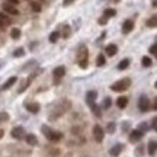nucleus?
<instances>
[{"instance_id": "obj_19", "label": "nucleus", "mask_w": 157, "mask_h": 157, "mask_svg": "<svg viewBox=\"0 0 157 157\" xmlns=\"http://www.w3.org/2000/svg\"><path fill=\"white\" fill-rule=\"evenodd\" d=\"M16 78H18V77H15V76H13V77H10L9 80H7V81H6V83H4V84H3V89L6 90V89L12 87V86H13V84L16 83Z\"/></svg>"}, {"instance_id": "obj_41", "label": "nucleus", "mask_w": 157, "mask_h": 157, "mask_svg": "<svg viewBox=\"0 0 157 157\" xmlns=\"http://www.w3.org/2000/svg\"><path fill=\"white\" fill-rule=\"evenodd\" d=\"M115 1H119V0H115Z\"/></svg>"}, {"instance_id": "obj_23", "label": "nucleus", "mask_w": 157, "mask_h": 157, "mask_svg": "<svg viewBox=\"0 0 157 157\" xmlns=\"http://www.w3.org/2000/svg\"><path fill=\"white\" fill-rule=\"evenodd\" d=\"M60 38V32L58 31H54V32H51V35H50V42H57V39Z\"/></svg>"}, {"instance_id": "obj_3", "label": "nucleus", "mask_w": 157, "mask_h": 157, "mask_svg": "<svg viewBox=\"0 0 157 157\" xmlns=\"http://www.w3.org/2000/svg\"><path fill=\"white\" fill-rule=\"evenodd\" d=\"M77 60H78V66H80L81 69H86V67H87V48H86V47H81V48H80Z\"/></svg>"}, {"instance_id": "obj_30", "label": "nucleus", "mask_w": 157, "mask_h": 157, "mask_svg": "<svg viewBox=\"0 0 157 157\" xmlns=\"http://www.w3.org/2000/svg\"><path fill=\"white\" fill-rule=\"evenodd\" d=\"M150 52H151L153 55H156V58H157V44H154V45L150 47Z\"/></svg>"}, {"instance_id": "obj_29", "label": "nucleus", "mask_w": 157, "mask_h": 157, "mask_svg": "<svg viewBox=\"0 0 157 157\" xmlns=\"http://www.w3.org/2000/svg\"><path fill=\"white\" fill-rule=\"evenodd\" d=\"M106 129H108V132H114V131H115V124H114V122H109Z\"/></svg>"}, {"instance_id": "obj_33", "label": "nucleus", "mask_w": 157, "mask_h": 157, "mask_svg": "<svg viewBox=\"0 0 157 157\" xmlns=\"http://www.w3.org/2000/svg\"><path fill=\"white\" fill-rule=\"evenodd\" d=\"M106 22H108V19H106V18H105V16H103V18H100V19H99V25H105V23H106Z\"/></svg>"}, {"instance_id": "obj_26", "label": "nucleus", "mask_w": 157, "mask_h": 157, "mask_svg": "<svg viewBox=\"0 0 157 157\" xmlns=\"http://www.w3.org/2000/svg\"><path fill=\"white\" fill-rule=\"evenodd\" d=\"M29 6H31V9H32L34 12H37V13L41 12V4H39L38 1H31V4H29Z\"/></svg>"}, {"instance_id": "obj_1", "label": "nucleus", "mask_w": 157, "mask_h": 157, "mask_svg": "<svg viewBox=\"0 0 157 157\" xmlns=\"http://www.w3.org/2000/svg\"><path fill=\"white\" fill-rule=\"evenodd\" d=\"M41 131H42V134H44L50 141H52V143H57V141H60V140L63 138V134H61V132L54 131V129H51V128L47 127V125H42V127H41Z\"/></svg>"}, {"instance_id": "obj_21", "label": "nucleus", "mask_w": 157, "mask_h": 157, "mask_svg": "<svg viewBox=\"0 0 157 157\" xmlns=\"http://www.w3.org/2000/svg\"><path fill=\"white\" fill-rule=\"evenodd\" d=\"M105 63H106L105 55H103V54H99V55H98V60H96V66H98V67H102Z\"/></svg>"}, {"instance_id": "obj_4", "label": "nucleus", "mask_w": 157, "mask_h": 157, "mask_svg": "<svg viewBox=\"0 0 157 157\" xmlns=\"http://www.w3.org/2000/svg\"><path fill=\"white\" fill-rule=\"evenodd\" d=\"M138 109L141 112H147L150 109V100H149V98L146 95L140 96V99H138Z\"/></svg>"}, {"instance_id": "obj_15", "label": "nucleus", "mask_w": 157, "mask_h": 157, "mask_svg": "<svg viewBox=\"0 0 157 157\" xmlns=\"http://www.w3.org/2000/svg\"><path fill=\"white\" fill-rule=\"evenodd\" d=\"M147 150H149V154H150V156L156 154V151H157V141H150V143H149Z\"/></svg>"}, {"instance_id": "obj_40", "label": "nucleus", "mask_w": 157, "mask_h": 157, "mask_svg": "<svg viewBox=\"0 0 157 157\" xmlns=\"http://www.w3.org/2000/svg\"><path fill=\"white\" fill-rule=\"evenodd\" d=\"M154 86H156V89H157V81H156V83H154Z\"/></svg>"}, {"instance_id": "obj_16", "label": "nucleus", "mask_w": 157, "mask_h": 157, "mask_svg": "<svg viewBox=\"0 0 157 157\" xmlns=\"http://www.w3.org/2000/svg\"><path fill=\"white\" fill-rule=\"evenodd\" d=\"M96 96H98L96 92H93V90H92V92H87V103H89V105H93Z\"/></svg>"}, {"instance_id": "obj_27", "label": "nucleus", "mask_w": 157, "mask_h": 157, "mask_svg": "<svg viewBox=\"0 0 157 157\" xmlns=\"http://www.w3.org/2000/svg\"><path fill=\"white\" fill-rule=\"evenodd\" d=\"M141 64H143V67H150L151 66V58L150 57H143Z\"/></svg>"}, {"instance_id": "obj_34", "label": "nucleus", "mask_w": 157, "mask_h": 157, "mask_svg": "<svg viewBox=\"0 0 157 157\" xmlns=\"http://www.w3.org/2000/svg\"><path fill=\"white\" fill-rule=\"evenodd\" d=\"M135 154H137V156H143V147H138V149L135 150Z\"/></svg>"}, {"instance_id": "obj_10", "label": "nucleus", "mask_w": 157, "mask_h": 157, "mask_svg": "<svg viewBox=\"0 0 157 157\" xmlns=\"http://www.w3.org/2000/svg\"><path fill=\"white\" fill-rule=\"evenodd\" d=\"M64 74H66V69H64L63 66L55 67V70H54V78H55V80L63 78V77H64Z\"/></svg>"}, {"instance_id": "obj_12", "label": "nucleus", "mask_w": 157, "mask_h": 157, "mask_svg": "<svg viewBox=\"0 0 157 157\" xmlns=\"http://www.w3.org/2000/svg\"><path fill=\"white\" fill-rule=\"evenodd\" d=\"M127 105H128V99H127L125 96H121V98H118L117 99V106L119 108V109H124Z\"/></svg>"}, {"instance_id": "obj_38", "label": "nucleus", "mask_w": 157, "mask_h": 157, "mask_svg": "<svg viewBox=\"0 0 157 157\" xmlns=\"http://www.w3.org/2000/svg\"><path fill=\"white\" fill-rule=\"evenodd\" d=\"M153 109H157V99H156V103L153 105Z\"/></svg>"}, {"instance_id": "obj_6", "label": "nucleus", "mask_w": 157, "mask_h": 157, "mask_svg": "<svg viewBox=\"0 0 157 157\" xmlns=\"http://www.w3.org/2000/svg\"><path fill=\"white\" fill-rule=\"evenodd\" d=\"M1 7H3V10L6 12V13H9V15H13V16H18L19 15V10L15 7V4H10V3H3L1 4Z\"/></svg>"}, {"instance_id": "obj_13", "label": "nucleus", "mask_w": 157, "mask_h": 157, "mask_svg": "<svg viewBox=\"0 0 157 157\" xmlns=\"http://www.w3.org/2000/svg\"><path fill=\"white\" fill-rule=\"evenodd\" d=\"M26 109H28L29 112H32V114H38L39 112V105L38 103H35V102H32V103H26Z\"/></svg>"}, {"instance_id": "obj_25", "label": "nucleus", "mask_w": 157, "mask_h": 157, "mask_svg": "<svg viewBox=\"0 0 157 157\" xmlns=\"http://www.w3.org/2000/svg\"><path fill=\"white\" fill-rule=\"evenodd\" d=\"M115 13H117V12H115V9H106V10L103 12V16L108 19V18H112V16H115Z\"/></svg>"}, {"instance_id": "obj_28", "label": "nucleus", "mask_w": 157, "mask_h": 157, "mask_svg": "<svg viewBox=\"0 0 157 157\" xmlns=\"http://www.w3.org/2000/svg\"><path fill=\"white\" fill-rule=\"evenodd\" d=\"M23 54H25V51H23V48H18V50H16V51L13 52V55H15V57H22Z\"/></svg>"}, {"instance_id": "obj_8", "label": "nucleus", "mask_w": 157, "mask_h": 157, "mask_svg": "<svg viewBox=\"0 0 157 157\" xmlns=\"http://www.w3.org/2000/svg\"><path fill=\"white\" fill-rule=\"evenodd\" d=\"M143 131H140V129H134L131 134H129V141H132V143H137V141H140L141 140V137H143Z\"/></svg>"}, {"instance_id": "obj_39", "label": "nucleus", "mask_w": 157, "mask_h": 157, "mask_svg": "<svg viewBox=\"0 0 157 157\" xmlns=\"http://www.w3.org/2000/svg\"><path fill=\"white\" fill-rule=\"evenodd\" d=\"M3 137V129H0V138Z\"/></svg>"}, {"instance_id": "obj_14", "label": "nucleus", "mask_w": 157, "mask_h": 157, "mask_svg": "<svg viewBox=\"0 0 157 157\" xmlns=\"http://www.w3.org/2000/svg\"><path fill=\"white\" fill-rule=\"evenodd\" d=\"M122 149H124V146L122 144H117V146H114L112 149H111V156L117 157L121 154V151H122Z\"/></svg>"}, {"instance_id": "obj_5", "label": "nucleus", "mask_w": 157, "mask_h": 157, "mask_svg": "<svg viewBox=\"0 0 157 157\" xmlns=\"http://www.w3.org/2000/svg\"><path fill=\"white\" fill-rule=\"evenodd\" d=\"M93 137L98 143H102L103 141V137H105V131L102 129L100 125H95L93 127Z\"/></svg>"}, {"instance_id": "obj_42", "label": "nucleus", "mask_w": 157, "mask_h": 157, "mask_svg": "<svg viewBox=\"0 0 157 157\" xmlns=\"http://www.w3.org/2000/svg\"><path fill=\"white\" fill-rule=\"evenodd\" d=\"M156 129H157V127H156Z\"/></svg>"}, {"instance_id": "obj_32", "label": "nucleus", "mask_w": 157, "mask_h": 157, "mask_svg": "<svg viewBox=\"0 0 157 157\" xmlns=\"http://www.w3.org/2000/svg\"><path fill=\"white\" fill-rule=\"evenodd\" d=\"M7 118H9V115H7L6 112H1V114H0V122H3V121H6Z\"/></svg>"}, {"instance_id": "obj_37", "label": "nucleus", "mask_w": 157, "mask_h": 157, "mask_svg": "<svg viewBox=\"0 0 157 157\" xmlns=\"http://www.w3.org/2000/svg\"><path fill=\"white\" fill-rule=\"evenodd\" d=\"M153 127H154V128L157 127V117L154 118V119H153Z\"/></svg>"}, {"instance_id": "obj_2", "label": "nucleus", "mask_w": 157, "mask_h": 157, "mask_svg": "<svg viewBox=\"0 0 157 157\" xmlns=\"http://www.w3.org/2000/svg\"><path fill=\"white\" fill-rule=\"evenodd\" d=\"M129 84H131V80H129V78H122V80H118L117 83H114V84L111 86V89H112L114 92H125V90L129 87Z\"/></svg>"}, {"instance_id": "obj_22", "label": "nucleus", "mask_w": 157, "mask_h": 157, "mask_svg": "<svg viewBox=\"0 0 157 157\" xmlns=\"http://www.w3.org/2000/svg\"><path fill=\"white\" fill-rule=\"evenodd\" d=\"M147 26H150V28H153V26H157V15L154 16H151L149 21H147Z\"/></svg>"}, {"instance_id": "obj_20", "label": "nucleus", "mask_w": 157, "mask_h": 157, "mask_svg": "<svg viewBox=\"0 0 157 157\" xmlns=\"http://www.w3.org/2000/svg\"><path fill=\"white\" fill-rule=\"evenodd\" d=\"M9 23H10V19H9L6 15L0 13V26H6V25H9Z\"/></svg>"}, {"instance_id": "obj_36", "label": "nucleus", "mask_w": 157, "mask_h": 157, "mask_svg": "<svg viewBox=\"0 0 157 157\" xmlns=\"http://www.w3.org/2000/svg\"><path fill=\"white\" fill-rule=\"evenodd\" d=\"M7 3H10V4H18L19 0H7Z\"/></svg>"}, {"instance_id": "obj_9", "label": "nucleus", "mask_w": 157, "mask_h": 157, "mask_svg": "<svg viewBox=\"0 0 157 157\" xmlns=\"http://www.w3.org/2000/svg\"><path fill=\"white\" fill-rule=\"evenodd\" d=\"M132 29H134V21H131V19L125 21L124 25H122V32L124 34H129Z\"/></svg>"}, {"instance_id": "obj_11", "label": "nucleus", "mask_w": 157, "mask_h": 157, "mask_svg": "<svg viewBox=\"0 0 157 157\" xmlns=\"http://www.w3.org/2000/svg\"><path fill=\"white\" fill-rule=\"evenodd\" d=\"M105 52H106V55H108V57H114V55L118 52V47L115 45V44H109V45L106 47Z\"/></svg>"}, {"instance_id": "obj_18", "label": "nucleus", "mask_w": 157, "mask_h": 157, "mask_svg": "<svg viewBox=\"0 0 157 157\" xmlns=\"http://www.w3.org/2000/svg\"><path fill=\"white\" fill-rule=\"evenodd\" d=\"M129 63H131V61H129V58H124V60L118 64V69H119V70H125V69H128Z\"/></svg>"}, {"instance_id": "obj_17", "label": "nucleus", "mask_w": 157, "mask_h": 157, "mask_svg": "<svg viewBox=\"0 0 157 157\" xmlns=\"http://www.w3.org/2000/svg\"><path fill=\"white\" fill-rule=\"evenodd\" d=\"M26 143L31 144V146H37V144H38V140H37V137H35L34 134H29V135H26Z\"/></svg>"}, {"instance_id": "obj_31", "label": "nucleus", "mask_w": 157, "mask_h": 157, "mask_svg": "<svg viewBox=\"0 0 157 157\" xmlns=\"http://www.w3.org/2000/svg\"><path fill=\"white\" fill-rule=\"evenodd\" d=\"M111 102H112V100H111L109 98H106V99H105V102H103V108H106V109H108V108L111 106Z\"/></svg>"}, {"instance_id": "obj_24", "label": "nucleus", "mask_w": 157, "mask_h": 157, "mask_svg": "<svg viewBox=\"0 0 157 157\" xmlns=\"http://www.w3.org/2000/svg\"><path fill=\"white\" fill-rule=\"evenodd\" d=\"M10 37L13 39H18L21 37V29H18V28H13L12 31H10Z\"/></svg>"}, {"instance_id": "obj_35", "label": "nucleus", "mask_w": 157, "mask_h": 157, "mask_svg": "<svg viewBox=\"0 0 157 157\" xmlns=\"http://www.w3.org/2000/svg\"><path fill=\"white\" fill-rule=\"evenodd\" d=\"M74 1H76V0H64V1H63V4H64V6H70V4H71V3H74Z\"/></svg>"}, {"instance_id": "obj_7", "label": "nucleus", "mask_w": 157, "mask_h": 157, "mask_svg": "<svg viewBox=\"0 0 157 157\" xmlns=\"http://www.w3.org/2000/svg\"><path fill=\"white\" fill-rule=\"evenodd\" d=\"M12 137L16 138V140H21L22 137H25V131H23V128H22V127H16V128H13V129H12Z\"/></svg>"}]
</instances>
